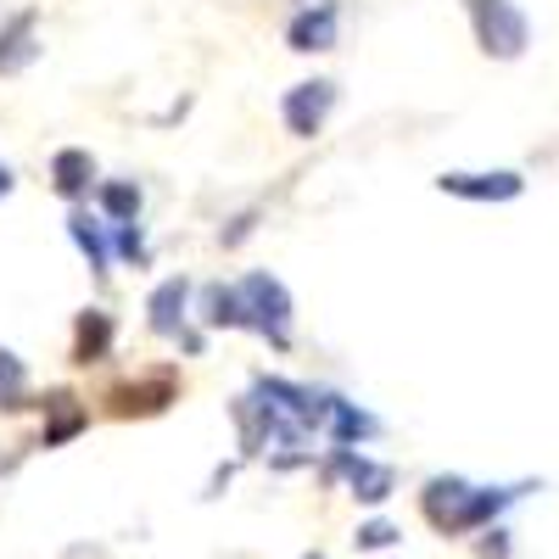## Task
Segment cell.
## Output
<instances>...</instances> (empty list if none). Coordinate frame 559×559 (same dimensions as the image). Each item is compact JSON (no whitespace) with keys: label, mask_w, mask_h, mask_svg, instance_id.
I'll list each match as a JSON object with an SVG mask.
<instances>
[{"label":"cell","mask_w":559,"mask_h":559,"mask_svg":"<svg viewBox=\"0 0 559 559\" xmlns=\"http://www.w3.org/2000/svg\"><path fill=\"white\" fill-rule=\"evenodd\" d=\"M521 492H537V487L532 481L526 487H471L464 476H431L419 487V509H426V521L442 537H459V532H487Z\"/></svg>","instance_id":"cell-1"},{"label":"cell","mask_w":559,"mask_h":559,"mask_svg":"<svg viewBox=\"0 0 559 559\" xmlns=\"http://www.w3.org/2000/svg\"><path fill=\"white\" fill-rule=\"evenodd\" d=\"M236 297H241V319L252 324L258 336H269L274 347L292 342V292L280 286L269 269H252L241 286H236Z\"/></svg>","instance_id":"cell-2"},{"label":"cell","mask_w":559,"mask_h":559,"mask_svg":"<svg viewBox=\"0 0 559 559\" xmlns=\"http://www.w3.org/2000/svg\"><path fill=\"white\" fill-rule=\"evenodd\" d=\"M464 7H471V23H476V39H481L487 57L515 62L526 51L532 23H526V12L515 7V0H464Z\"/></svg>","instance_id":"cell-3"},{"label":"cell","mask_w":559,"mask_h":559,"mask_svg":"<svg viewBox=\"0 0 559 559\" xmlns=\"http://www.w3.org/2000/svg\"><path fill=\"white\" fill-rule=\"evenodd\" d=\"M336 476L353 487L358 503H386L392 487H397V471H392V464H376V459L358 453V448H336V453H331V471H324V481H336Z\"/></svg>","instance_id":"cell-4"},{"label":"cell","mask_w":559,"mask_h":559,"mask_svg":"<svg viewBox=\"0 0 559 559\" xmlns=\"http://www.w3.org/2000/svg\"><path fill=\"white\" fill-rule=\"evenodd\" d=\"M331 107H336V84H331V79H308V84L286 90L280 118H286V129H292L297 140H313V134L324 129V118H331Z\"/></svg>","instance_id":"cell-5"},{"label":"cell","mask_w":559,"mask_h":559,"mask_svg":"<svg viewBox=\"0 0 559 559\" xmlns=\"http://www.w3.org/2000/svg\"><path fill=\"white\" fill-rule=\"evenodd\" d=\"M437 191L459 197V202H515L526 191V179L515 168H498V174H442Z\"/></svg>","instance_id":"cell-6"},{"label":"cell","mask_w":559,"mask_h":559,"mask_svg":"<svg viewBox=\"0 0 559 559\" xmlns=\"http://www.w3.org/2000/svg\"><path fill=\"white\" fill-rule=\"evenodd\" d=\"M174 397H179V381L168 376V369H163V376H146V381H123V386L107 392L118 419H129V414H163Z\"/></svg>","instance_id":"cell-7"},{"label":"cell","mask_w":559,"mask_h":559,"mask_svg":"<svg viewBox=\"0 0 559 559\" xmlns=\"http://www.w3.org/2000/svg\"><path fill=\"white\" fill-rule=\"evenodd\" d=\"M146 313H152V331L157 336H179L185 319H191V280H185V274L163 280V286L152 292V302H146Z\"/></svg>","instance_id":"cell-8"},{"label":"cell","mask_w":559,"mask_h":559,"mask_svg":"<svg viewBox=\"0 0 559 559\" xmlns=\"http://www.w3.org/2000/svg\"><path fill=\"white\" fill-rule=\"evenodd\" d=\"M286 39H292V51H331V45H336V7H331V0H319V7L297 12Z\"/></svg>","instance_id":"cell-9"},{"label":"cell","mask_w":559,"mask_h":559,"mask_svg":"<svg viewBox=\"0 0 559 559\" xmlns=\"http://www.w3.org/2000/svg\"><path fill=\"white\" fill-rule=\"evenodd\" d=\"M324 431H331V442H342V448H358V442H369L381 431V419L364 414L358 403H347L342 392H331V419H324Z\"/></svg>","instance_id":"cell-10"},{"label":"cell","mask_w":559,"mask_h":559,"mask_svg":"<svg viewBox=\"0 0 559 559\" xmlns=\"http://www.w3.org/2000/svg\"><path fill=\"white\" fill-rule=\"evenodd\" d=\"M112 353V313L84 308L73 324V364H102Z\"/></svg>","instance_id":"cell-11"},{"label":"cell","mask_w":559,"mask_h":559,"mask_svg":"<svg viewBox=\"0 0 559 559\" xmlns=\"http://www.w3.org/2000/svg\"><path fill=\"white\" fill-rule=\"evenodd\" d=\"M90 179H96V157H90L84 146H62V152L51 157V185H57L68 202H79V197L90 191Z\"/></svg>","instance_id":"cell-12"},{"label":"cell","mask_w":559,"mask_h":559,"mask_svg":"<svg viewBox=\"0 0 559 559\" xmlns=\"http://www.w3.org/2000/svg\"><path fill=\"white\" fill-rule=\"evenodd\" d=\"M34 62V12L12 17V28H0V73H17Z\"/></svg>","instance_id":"cell-13"},{"label":"cell","mask_w":559,"mask_h":559,"mask_svg":"<svg viewBox=\"0 0 559 559\" xmlns=\"http://www.w3.org/2000/svg\"><path fill=\"white\" fill-rule=\"evenodd\" d=\"M45 408H51V426H45V448H57V442H68L73 431H84V408H79V397L73 392H51L45 397Z\"/></svg>","instance_id":"cell-14"},{"label":"cell","mask_w":559,"mask_h":559,"mask_svg":"<svg viewBox=\"0 0 559 559\" xmlns=\"http://www.w3.org/2000/svg\"><path fill=\"white\" fill-rule=\"evenodd\" d=\"M202 319L213 324V331H236V324H247L236 286H207V292H202Z\"/></svg>","instance_id":"cell-15"},{"label":"cell","mask_w":559,"mask_h":559,"mask_svg":"<svg viewBox=\"0 0 559 559\" xmlns=\"http://www.w3.org/2000/svg\"><path fill=\"white\" fill-rule=\"evenodd\" d=\"M28 403V369H23V358L12 353V347H0V408H23Z\"/></svg>","instance_id":"cell-16"},{"label":"cell","mask_w":559,"mask_h":559,"mask_svg":"<svg viewBox=\"0 0 559 559\" xmlns=\"http://www.w3.org/2000/svg\"><path fill=\"white\" fill-rule=\"evenodd\" d=\"M102 213H107L112 224H134V213H140V185H134V179H107V185H102Z\"/></svg>","instance_id":"cell-17"},{"label":"cell","mask_w":559,"mask_h":559,"mask_svg":"<svg viewBox=\"0 0 559 559\" xmlns=\"http://www.w3.org/2000/svg\"><path fill=\"white\" fill-rule=\"evenodd\" d=\"M68 229H73L79 252L90 258V269H96V274H107V236H102V224L90 218V213H73V218H68Z\"/></svg>","instance_id":"cell-18"},{"label":"cell","mask_w":559,"mask_h":559,"mask_svg":"<svg viewBox=\"0 0 559 559\" xmlns=\"http://www.w3.org/2000/svg\"><path fill=\"white\" fill-rule=\"evenodd\" d=\"M353 543H358L364 554H381V548L403 543V532H397L392 521H369V526H358V532H353Z\"/></svg>","instance_id":"cell-19"},{"label":"cell","mask_w":559,"mask_h":559,"mask_svg":"<svg viewBox=\"0 0 559 559\" xmlns=\"http://www.w3.org/2000/svg\"><path fill=\"white\" fill-rule=\"evenodd\" d=\"M118 252L129 258V263H146L152 252H146V236H140V224H118Z\"/></svg>","instance_id":"cell-20"},{"label":"cell","mask_w":559,"mask_h":559,"mask_svg":"<svg viewBox=\"0 0 559 559\" xmlns=\"http://www.w3.org/2000/svg\"><path fill=\"white\" fill-rule=\"evenodd\" d=\"M476 554H481V559H509V532L487 526V532H481V543H476Z\"/></svg>","instance_id":"cell-21"},{"label":"cell","mask_w":559,"mask_h":559,"mask_svg":"<svg viewBox=\"0 0 559 559\" xmlns=\"http://www.w3.org/2000/svg\"><path fill=\"white\" fill-rule=\"evenodd\" d=\"M12 185H17V174H12L7 163H0V197H12Z\"/></svg>","instance_id":"cell-22"},{"label":"cell","mask_w":559,"mask_h":559,"mask_svg":"<svg viewBox=\"0 0 559 559\" xmlns=\"http://www.w3.org/2000/svg\"><path fill=\"white\" fill-rule=\"evenodd\" d=\"M302 559H324V554H302Z\"/></svg>","instance_id":"cell-23"}]
</instances>
